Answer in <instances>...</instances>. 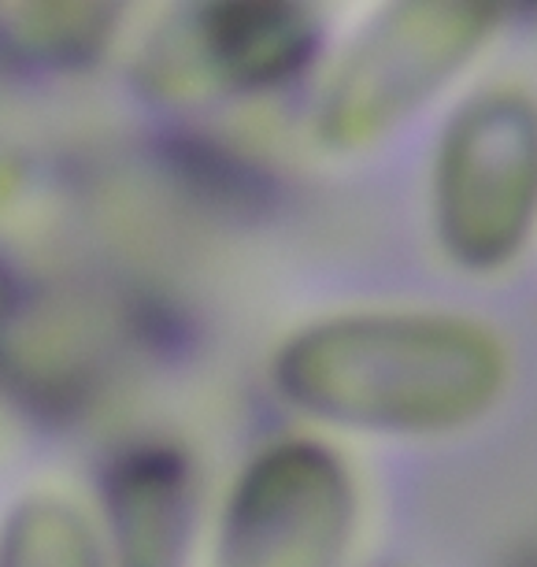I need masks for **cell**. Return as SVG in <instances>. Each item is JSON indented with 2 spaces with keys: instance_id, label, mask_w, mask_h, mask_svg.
<instances>
[{
  "instance_id": "1",
  "label": "cell",
  "mask_w": 537,
  "mask_h": 567,
  "mask_svg": "<svg viewBox=\"0 0 537 567\" xmlns=\"http://www.w3.org/2000/svg\"><path fill=\"white\" fill-rule=\"evenodd\" d=\"M508 357L489 327L437 312L334 316L300 330L275 382L300 412L385 434H445L497 404Z\"/></svg>"
},
{
  "instance_id": "2",
  "label": "cell",
  "mask_w": 537,
  "mask_h": 567,
  "mask_svg": "<svg viewBox=\"0 0 537 567\" xmlns=\"http://www.w3.org/2000/svg\"><path fill=\"white\" fill-rule=\"evenodd\" d=\"M434 227L467 271L512 264L537 227V101L486 90L445 126L434 159Z\"/></svg>"
},
{
  "instance_id": "3",
  "label": "cell",
  "mask_w": 537,
  "mask_h": 567,
  "mask_svg": "<svg viewBox=\"0 0 537 567\" xmlns=\"http://www.w3.org/2000/svg\"><path fill=\"white\" fill-rule=\"evenodd\" d=\"M497 30L489 4H396L363 34L319 101L327 145L360 148L423 109Z\"/></svg>"
},
{
  "instance_id": "4",
  "label": "cell",
  "mask_w": 537,
  "mask_h": 567,
  "mask_svg": "<svg viewBox=\"0 0 537 567\" xmlns=\"http://www.w3.org/2000/svg\"><path fill=\"white\" fill-rule=\"evenodd\" d=\"M357 494L322 445L282 442L238 478L223 516L215 567H341Z\"/></svg>"
},
{
  "instance_id": "5",
  "label": "cell",
  "mask_w": 537,
  "mask_h": 567,
  "mask_svg": "<svg viewBox=\"0 0 537 567\" xmlns=\"http://www.w3.org/2000/svg\"><path fill=\"white\" fill-rule=\"evenodd\" d=\"M193 41L215 85L271 90L308 68L319 45V23L300 4H208Z\"/></svg>"
},
{
  "instance_id": "6",
  "label": "cell",
  "mask_w": 537,
  "mask_h": 567,
  "mask_svg": "<svg viewBox=\"0 0 537 567\" xmlns=\"http://www.w3.org/2000/svg\"><path fill=\"white\" fill-rule=\"evenodd\" d=\"M107 516L123 567H178L189 538V467L171 449H134L107 471Z\"/></svg>"
},
{
  "instance_id": "7",
  "label": "cell",
  "mask_w": 537,
  "mask_h": 567,
  "mask_svg": "<svg viewBox=\"0 0 537 567\" xmlns=\"http://www.w3.org/2000/svg\"><path fill=\"white\" fill-rule=\"evenodd\" d=\"M0 567H101V549L82 512L56 497H34L4 523Z\"/></svg>"
},
{
  "instance_id": "8",
  "label": "cell",
  "mask_w": 537,
  "mask_h": 567,
  "mask_svg": "<svg viewBox=\"0 0 537 567\" xmlns=\"http://www.w3.org/2000/svg\"><path fill=\"white\" fill-rule=\"evenodd\" d=\"M4 34L27 56L49 63H82L101 56L112 34L115 8L107 4H12Z\"/></svg>"
},
{
  "instance_id": "9",
  "label": "cell",
  "mask_w": 537,
  "mask_h": 567,
  "mask_svg": "<svg viewBox=\"0 0 537 567\" xmlns=\"http://www.w3.org/2000/svg\"><path fill=\"white\" fill-rule=\"evenodd\" d=\"M8 316H12V278L0 271V327L8 323Z\"/></svg>"
}]
</instances>
